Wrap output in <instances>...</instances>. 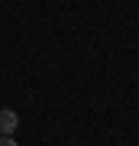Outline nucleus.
<instances>
[{
    "mask_svg": "<svg viewBox=\"0 0 139 146\" xmlns=\"http://www.w3.org/2000/svg\"><path fill=\"white\" fill-rule=\"evenodd\" d=\"M0 146H16V143H13V136H0Z\"/></svg>",
    "mask_w": 139,
    "mask_h": 146,
    "instance_id": "2",
    "label": "nucleus"
},
{
    "mask_svg": "<svg viewBox=\"0 0 139 146\" xmlns=\"http://www.w3.org/2000/svg\"><path fill=\"white\" fill-rule=\"evenodd\" d=\"M16 127H20V117H16V110L3 107V110H0V136H13Z\"/></svg>",
    "mask_w": 139,
    "mask_h": 146,
    "instance_id": "1",
    "label": "nucleus"
}]
</instances>
